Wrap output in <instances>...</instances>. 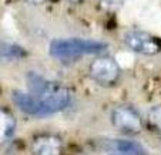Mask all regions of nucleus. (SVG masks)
<instances>
[{"label":"nucleus","instance_id":"f257e3e1","mask_svg":"<svg viewBox=\"0 0 161 155\" xmlns=\"http://www.w3.org/2000/svg\"><path fill=\"white\" fill-rule=\"evenodd\" d=\"M27 80L31 93L40 104L42 115L60 113L70 105L71 91L67 87L47 81L34 73L29 74Z\"/></svg>","mask_w":161,"mask_h":155},{"label":"nucleus","instance_id":"f03ea898","mask_svg":"<svg viewBox=\"0 0 161 155\" xmlns=\"http://www.w3.org/2000/svg\"><path fill=\"white\" fill-rule=\"evenodd\" d=\"M107 50V44L94 40L83 39H57L50 43L49 54L60 60L79 58L86 54H101Z\"/></svg>","mask_w":161,"mask_h":155},{"label":"nucleus","instance_id":"7ed1b4c3","mask_svg":"<svg viewBox=\"0 0 161 155\" xmlns=\"http://www.w3.org/2000/svg\"><path fill=\"white\" fill-rule=\"evenodd\" d=\"M88 73L97 84L110 87V85L116 84L119 80L120 67L114 58L108 57V56H101V57L94 58L90 63Z\"/></svg>","mask_w":161,"mask_h":155},{"label":"nucleus","instance_id":"20e7f679","mask_svg":"<svg viewBox=\"0 0 161 155\" xmlns=\"http://www.w3.org/2000/svg\"><path fill=\"white\" fill-rule=\"evenodd\" d=\"M111 122L119 131L124 134L136 135L143 131V118L134 107L119 105L113 110Z\"/></svg>","mask_w":161,"mask_h":155},{"label":"nucleus","instance_id":"39448f33","mask_svg":"<svg viewBox=\"0 0 161 155\" xmlns=\"http://www.w3.org/2000/svg\"><path fill=\"white\" fill-rule=\"evenodd\" d=\"M124 43L130 50L140 54L153 56L160 51V44L153 36L140 30H131L124 34Z\"/></svg>","mask_w":161,"mask_h":155},{"label":"nucleus","instance_id":"423d86ee","mask_svg":"<svg viewBox=\"0 0 161 155\" xmlns=\"http://www.w3.org/2000/svg\"><path fill=\"white\" fill-rule=\"evenodd\" d=\"M61 152H63V141L57 135L42 134L37 135L31 142L33 155H61Z\"/></svg>","mask_w":161,"mask_h":155},{"label":"nucleus","instance_id":"0eeeda50","mask_svg":"<svg viewBox=\"0 0 161 155\" xmlns=\"http://www.w3.org/2000/svg\"><path fill=\"white\" fill-rule=\"evenodd\" d=\"M14 104L19 108L26 114L30 115H42V108H40L39 101L36 100V97L31 94H26L23 91H14L12 95Z\"/></svg>","mask_w":161,"mask_h":155},{"label":"nucleus","instance_id":"6e6552de","mask_svg":"<svg viewBox=\"0 0 161 155\" xmlns=\"http://www.w3.org/2000/svg\"><path fill=\"white\" fill-rule=\"evenodd\" d=\"M110 147L119 155H147L146 148L134 140H114Z\"/></svg>","mask_w":161,"mask_h":155},{"label":"nucleus","instance_id":"1a4fd4ad","mask_svg":"<svg viewBox=\"0 0 161 155\" xmlns=\"http://www.w3.org/2000/svg\"><path fill=\"white\" fill-rule=\"evenodd\" d=\"M16 118L9 110L2 108L0 111V137H2V142H7L13 138L16 131Z\"/></svg>","mask_w":161,"mask_h":155},{"label":"nucleus","instance_id":"9d476101","mask_svg":"<svg viewBox=\"0 0 161 155\" xmlns=\"http://www.w3.org/2000/svg\"><path fill=\"white\" fill-rule=\"evenodd\" d=\"M2 58L3 60H19L26 56V51L17 44H12V43H3L2 44Z\"/></svg>","mask_w":161,"mask_h":155},{"label":"nucleus","instance_id":"9b49d317","mask_svg":"<svg viewBox=\"0 0 161 155\" xmlns=\"http://www.w3.org/2000/svg\"><path fill=\"white\" fill-rule=\"evenodd\" d=\"M148 125L151 130L161 132V105H155L148 113Z\"/></svg>","mask_w":161,"mask_h":155},{"label":"nucleus","instance_id":"f8f14e48","mask_svg":"<svg viewBox=\"0 0 161 155\" xmlns=\"http://www.w3.org/2000/svg\"><path fill=\"white\" fill-rule=\"evenodd\" d=\"M124 0H100V7L106 12H116L123 6Z\"/></svg>","mask_w":161,"mask_h":155},{"label":"nucleus","instance_id":"ddd939ff","mask_svg":"<svg viewBox=\"0 0 161 155\" xmlns=\"http://www.w3.org/2000/svg\"><path fill=\"white\" fill-rule=\"evenodd\" d=\"M26 2L30 4H42V3H44L46 0H26Z\"/></svg>","mask_w":161,"mask_h":155},{"label":"nucleus","instance_id":"4468645a","mask_svg":"<svg viewBox=\"0 0 161 155\" xmlns=\"http://www.w3.org/2000/svg\"><path fill=\"white\" fill-rule=\"evenodd\" d=\"M70 3H74V4H77V3H81L83 0H69Z\"/></svg>","mask_w":161,"mask_h":155},{"label":"nucleus","instance_id":"2eb2a0df","mask_svg":"<svg viewBox=\"0 0 161 155\" xmlns=\"http://www.w3.org/2000/svg\"><path fill=\"white\" fill-rule=\"evenodd\" d=\"M113 155H117V154H113Z\"/></svg>","mask_w":161,"mask_h":155}]
</instances>
